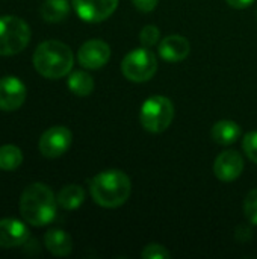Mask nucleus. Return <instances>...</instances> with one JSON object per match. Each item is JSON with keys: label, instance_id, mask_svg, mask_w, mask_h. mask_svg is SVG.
<instances>
[{"label": "nucleus", "instance_id": "b1692460", "mask_svg": "<svg viewBox=\"0 0 257 259\" xmlns=\"http://www.w3.org/2000/svg\"><path fill=\"white\" fill-rule=\"evenodd\" d=\"M132 3L141 12H151L158 6L159 0H132Z\"/></svg>", "mask_w": 257, "mask_h": 259}, {"label": "nucleus", "instance_id": "f8f14e48", "mask_svg": "<svg viewBox=\"0 0 257 259\" xmlns=\"http://www.w3.org/2000/svg\"><path fill=\"white\" fill-rule=\"evenodd\" d=\"M30 238L29 228L17 219H2L0 220V247L15 249L24 246Z\"/></svg>", "mask_w": 257, "mask_h": 259}, {"label": "nucleus", "instance_id": "5701e85b", "mask_svg": "<svg viewBox=\"0 0 257 259\" xmlns=\"http://www.w3.org/2000/svg\"><path fill=\"white\" fill-rule=\"evenodd\" d=\"M141 256L142 259H168L171 258V253L167 250V247L153 243V244H148L144 247Z\"/></svg>", "mask_w": 257, "mask_h": 259}, {"label": "nucleus", "instance_id": "a211bd4d", "mask_svg": "<svg viewBox=\"0 0 257 259\" xmlns=\"http://www.w3.org/2000/svg\"><path fill=\"white\" fill-rule=\"evenodd\" d=\"M67 85L70 88V91L79 97H85L89 96L94 90V79L91 74H88L86 71H73L68 76Z\"/></svg>", "mask_w": 257, "mask_h": 259}, {"label": "nucleus", "instance_id": "412c9836", "mask_svg": "<svg viewBox=\"0 0 257 259\" xmlns=\"http://www.w3.org/2000/svg\"><path fill=\"white\" fill-rule=\"evenodd\" d=\"M244 214L247 220L257 226V188L251 190L244 199Z\"/></svg>", "mask_w": 257, "mask_h": 259}, {"label": "nucleus", "instance_id": "2eb2a0df", "mask_svg": "<svg viewBox=\"0 0 257 259\" xmlns=\"http://www.w3.org/2000/svg\"><path fill=\"white\" fill-rule=\"evenodd\" d=\"M241 126L236 121L232 120H220L212 126V138L215 143L223 144V146H229L238 141V138L241 137Z\"/></svg>", "mask_w": 257, "mask_h": 259}, {"label": "nucleus", "instance_id": "1a4fd4ad", "mask_svg": "<svg viewBox=\"0 0 257 259\" xmlns=\"http://www.w3.org/2000/svg\"><path fill=\"white\" fill-rule=\"evenodd\" d=\"M118 0H73V8L80 20L100 23L108 20L117 9Z\"/></svg>", "mask_w": 257, "mask_h": 259}, {"label": "nucleus", "instance_id": "4be33fe9", "mask_svg": "<svg viewBox=\"0 0 257 259\" xmlns=\"http://www.w3.org/2000/svg\"><path fill=\"white\" fill-rule=\"evenodd\" d=\"M242 149H244L245 155L248 156V159H251L253 162L257 164V131H251L244 135Z\"/></svg>", "mask_w": 257, "mask_h": 259}, {"label": "nucleus", "instance_id": "7ed1b4c3", "mask_svg": "<svg viewBox=\"0 0 257 259\" xmlns=\"http://www.w3.org/2000/svg\"><path fill=\"white\" fill-rule=\"evenodd\" d=\"M74 56L71 49L58 39L41 42L33 52L35 70L47 79H61L73 68Z\"/></svg>", "mask_w": 257, "mask_h": 259}, {"label": "nucleus", "instance_id": "dca6fc26", "mask_svg": "<svg viewBox=\"0 0 257 259\" xmlns=\"http://www.w3.org/2000/svg\"><path fill=\"white\" fill-rule=\"evenodd\" d=\"M58 205L65 211H74L85 202V190L80 185H65L56 196Z\"/></svg>", "mask_w": 257, "mask_h": 259}, {"label": "nucleus", "instance_id": "20e7f679", "mask_svg": "<svg viewBox=\"0 0 257 259\" xmlns=\"http://www.w3.org/2000/svg\"><path fill=\"white\" fill-rule=\"evenodd\" d=\"M174 118V105L165 96L148 97L139 111V121L142 127L151 134H161L170 127Z\"/></svg>", "mask_w": 257, "mask_h": 259}, {"label": "nucleus", "instance_id": "39448f33", "mask_svg": "<svg viewBox=\"0 0 257 259\" xmlns=\"http://www.w3.org/2000/svg\"><path fill=\"white\" fill-rule=\"evenodd\" d=\"M30 41L29 24L15 15L0 17V56H14Z\"/></svg>", "mask_w": 257, "mask_h": 259}, {"label": "nucleus", "instance_id": "ddd939ff", "mask_svg": "<svg viewBox=\"0 0 257 259\" xmlns=\"http://www.w3.org/2000/svg\"><path fill=\"white\" fill-rule=\"evenodd\" d=\"M191 52L189 41L182 35H168L159 42V55L167 62H180Z\"/></svg>", "mask_w": 257, "mask_h": 259}, {"label": "nucleus", "instance_id": "423d86ee", "mask_svg": "<svg viewBox=\"0 0 257 259\" xmlns=\"http://www.w3.org/2000/svg\"><path fill=\"white\" fill-rule=\"evenodd\" d=\"M121 71L130 82H147L158 71V59L148 47L133 49L123 58Z\"/></svg>", "mask_w": 257, "mask_h": 259}, {"label": "nucleus", "instance_id": "0eeeda50", "mask_svg": "<svg viewBox=\"0 0 257 259\" xmlns=\"http://www.w3.org/2000/svg\"><path fill=\"white\" fill-rule=\"evenodd\" d=\"M71 141H73V134L68 127L53 126L41 135L38 147L42 156L48 159H55L62 156L70 149Z\"/></svg>", "mask_w": 257, "mask_h": 259}, {"label": "nucleus", "instance_id": "f03ea898", "mask_svg": "<svg viewBox=\"0 0 257 259\" xmlns=\"http://www.w3.org/2000/svg\"><path fill=\"white\" fill-rule=\"evenodd\" d=\"M89 193L97 205L103 208H118L130 197L132 182L121 170H105L91 179Z\"/></svg>", "mask_w": 257, "mask_h": 259}, {"label": "nucleus", "instance_id": "393cba45", "mask_svg": "<svg viewBox=\"0 0 257 259\" xmlns=\"http://www.w3.org/2000/svg\"><path fill=\"white\" fill-rule=\"evenodd\" d=\"M226 2L235 9H244V8H248L250 5H253L254 0H226Z\"/></svg>", "mask_w": 257, "mask_h": 259}, {"label": "nucleus", "instance_id": "6ab92c4d", "mask_svg": "<svg viewBox=\"0 0 257 259\" xmlns=\"http://www.w3.org/2000/svg\"><path fill=\"white\" fill-rule=\"evenodd\" d=\"M23 162V152L14 144H5L0 147V170H17Z\"/></svg>", "mask_w": 257, "mask_h": 259}, {"label": "nucleus", "instance_id": "f257e3e1", "mask_svg": "<svg viewBox=\"0 0 257 259\" xmlns=\"http://www.w3.org/2000/svg\"><path fill=\"white\" fill-rule=\"evenodd\" d=\"M58 200L53 191L41 182L24 188L20 197V214L26 223L35 228L50 225L56 217Z\"/></svg>", "mask_w": 257, "mask_h": 259}, {"label": "nucleus", "instance_id": "aec40b11", "mask_svg": "<svg viewBox=\"0 0 257 259\" xmlns=\"http://www.w3.org/2000/svg\"><path fill=\"white\" fill-rule=\"evenodd\" d=\"M159 39H161V30L155 24H147L139 32V41L142 47H153L159 42Z\"/></svg>", "mask_w": 257, "mask_h": 259}, {"label": "nucleus", "instance_id": "6e6552de", "mask_svg": "<svg viewBox=\"0 0 257 259\" xmlns=\"http://www.w3.org/2000/svg\"><path fill=\"white\" fill-rule=\"evenodd\" d=\"M109 59H111V47L106 41L98 38L85 41L77 52L79 64L88 70H98L105 67Z\"/></svg>", "mask_w": 257, "mask_h": 259}, {"label": "nucleus", "instance_id": "f3484780", "mask_svg": "<svg viewBox=\"0 0 257 259\" xmlns=\"http://www.w3.org/2000/svg\"><path fill=\"white\" fill-rule=\"evenodd\" d=\"M70 14L68 0H45L41 6V17L48 23H59Z\"/></svg>", "mask_w": 257, "mask_h": 259}, {"label": "nucleus", "instance_id": "4468645a", "mask_svg": "<svg viewBox=\"0 0 257 259\" xmlns=\"http://www.w3.org/2000/svg\"><path fill=\"white\" fill-rule=\"evenodd\" d=\"M44 246L53 256H68L73 252V240L62 229H50L44 235Z\"/></svg>", "mask_w": 257, "mask_h": 259}, {"label": "nucleus", "instance_id": "9d476101", "mask_svg": "<svg viewBox=\"0 0 257 259\" xmlns=\"http://www.w3.org/2000/svg\"><path fill=\"white\" fill-rule=\"evenodd\" d=\"M26 85L15 76L0 77V109L6 112L17 111L26 100Z\"/></svg>", "mask_w": 257, "mask_h": 259}, {"label": "nucleus", "instance_id": "9b49d317", "mask_svg": "<svg viewBox=\"0 0 257 259\" xmlns=\"http://www.w3.org/2000/svg\"><path fill=\"white\" fill-rule=\"evenodd\" d=\"M244 171V159L236 150H224L214 162V173L223 182L236 181Z\"/></svg>", "mask_w": 257, "mask_h": 259}]
</instances>
